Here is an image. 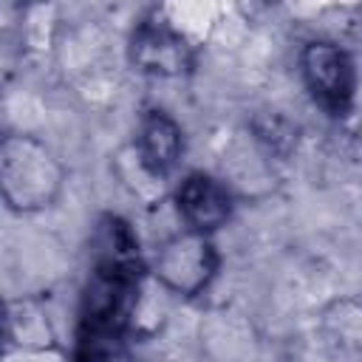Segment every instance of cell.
<instances>
[{
  "label": "cell",
  "instance_id": "5b68a950",
  "mask_svg": "<svg viewBox=\"0 0 362 362\" xmlns=\"http://www.w3.org/2000/svg\"><path fill=\"white\" fill-rule=\"evenodd\" d=\"M175 209L187 229L212 235L232 218V195L218 178L206 173H189L175 189Z\"/></svg>",
  "mask_w": 362,
  "mask_h": 362
},
{
  "label": "cell",
  "instance_id": "8992f818",
  "mask_svg": "<svg viewBox=\"0 0 362 362\" xmlns=\"http://www.w3.org/2000/svg\"><path fill=\"white\" fill-rule=\"evenodd\" d=\"M133 150L156 178H167L178 167L184 153L181 124L164 110H147L139 122Z\"/></svg>",
  "mask_w": 362,
  "mask_h": 362
},
{
  "label": "cell",
  "instance_id": "52a82bcc",
  "mask_svg": "<svg viewBox=\"0 0 362 362\" xmlns=\"http://www.w3.org/2000/svg\"><path fill=\"white\" fill-rule=\"evenodd\" d=\"M93 266L99 269H130L144 272L139 240L127 221L119 215H102L93 235Z\"/></svg>",
  "mask_w": 362,
  "mask_h": 362
},
{
  "label": "cell",
  "instance_id": "277c9868",
  "mask_svg": "<svg viewBox=\"0 0 362 362\" xmlns=\"http://www.w3.org/2000/svg\"><path fill=\"white\" fill-rule=\"evenodd\" d=\"M127 54L136 71L161 79L187 76L195 68V48L178 28H173L164 20L139 23L136 31L130 34Z\"/></svg>",
  "mask_w": 362,
  "mask_h": 362
},
{
  "label": "cell",
  "instance_id": "9c48e42d",
  "mask_svg": "<svg viewBox=\"0 0 362 362\" xmlns=\"http://www.w3.org/2000/svg\"><path fill=\"white\" fill-rule=\"evenodd\" d=\"M74 362H133L124 339H76Z\"/></svg>",
  "mask_w": 362,
  "mask_h": 362
},
{
  "label": "cell",
  "instance_id": "3957f363",
  "mask_svg": "<svg viewBox=\"0 0 362 362\" xmlns=\"http://www.w3.org/2000/svg\"><path fill=\"white\" fill-rule=\"evenodd\" d=\"M300 74L320 107L345 113L356 90V68L351 54L331 40H311L300 51Z\"/></svg>",
  "mask_w": 362,
  "mask_h": 362
},
{
  "label": "cell",
  "instance_id": "7a4b0ae2",
  "mask_svg": "<svg viewBox=\"0 0 362 362\" xmlns=\"http://www.w3.org/2000/svg\"><path fill=\"white\" fill-rule=\"evenodd\" d=\"M218 266H221V257L212 238L192 229H184L167 238L150 260V272L158 280V286L178 297L204 294L215 280Z\"/></svg>",
  "mask_w": 362,
  "mask_h": 362
},
{
  "label": "cell",
  "instance_id": "6da1fadb",
  "mask_svg": "<svg viewBox=\"0 0 362 362\" xmlns=\"http://www.w3.org/2000/svg\"><path fill=\"white\" fill-rule=\"evenodd\" d=\"M65 184L59 156L31 133H8L0 141V195L14 212L51 206Z\"/></svg>",
  "mask_w": 362,
  "mask_h": 362
},
{
  "label": "cell",
  "instance_id": "ba28073f",
  "mask_svg": "<svg viewBox=\"0 0 362 362\" xmlns=\"http://www.w3.org/2000/svg\"><path fill=\"white\" fill-rule=\"evenodd\" d=\"M6 342L8 348H51L54 331L48 314L34 300H11L6 305Z\"/></svg>",
  "mask_w": 362,
  "mask_h": 362
}]
</instances>
